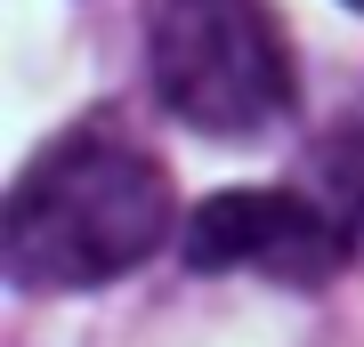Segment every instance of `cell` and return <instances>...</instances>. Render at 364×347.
Returning <instances> with one entry per match:
<instances>
[{
  "instance_id": "6da1fadb",
  "label": "cell",
  "mask_w": 364,
  "mask_h": 347,
  "mask_svg": "<svg viewBox=\"0 0 364 347\" xmlns=\"http://www.w3.org/2000/svg\"><path fill=\"white\" fill-rule=\"evenodd\" d=\"M170 170L130 129L81 121L16 170L0 210V267L16 291H97L170 243Z\"/></svg>"
},
{
  "instance_id": "3957f363",
  "label": "cell",
  "mask_w": 364,
  "mask_h": 347,
  "mask_svg": "<svg viewBox=\"0 0 364 347\" xmlns=\"http://www.w3.org/2000/svg\"><path fill=\"white\" fill-rule=\"evenodd\" d=\"M348 250L356 234L332 202H308L291 186H227V194H203L186 210V234H178V258L186 275H235V267H259L267 283H291V291H316L332 275H348Z\"/></svg>"
},
{
  "instance_id": "7a4b0ae2",
  "label": "cell",
  "mask_w": 364,
  "mask_h": 347,
  "mask_svg": "<svg viewBox=\"0 0 364 347\" xmlns=\"http://www.w3.org/2000/svg\"><path fill=\"white\" fill-rule=\"evenodd\" d=\"M146 73L170 121L203 138H259L291 114V40L267 0H154Z\"/></svg>"
},
{
  "instance_id": "5b68a950",
  "label": "cell",
  "mask_w": 364,
  "mask_h": 347,
  "mask_svg": "<svg viewBox=\"0 0 364 347\" xmlns=\"http://www.w3.org/2000/svg\"><path fill=\"white\" fill-rule=\"evenodd\" d=\"M348 9H364V0H348Z\"/></svg>"
},
{
  "instance_id": "277c9868",
  "label": "cell",
  "mask_w": 364,
  "mask_h": 347,
  "mask_svg": "<svg viewBox=\"0 0 364 347\" xmlns=\"http://www.w3.org/2000/svg\"><path fill=\"white\" fill-rule=\"evenodd\" d=\"M316 170H324V202L348 219V234H364V129L340 121L324 145H316Z\"/></svg>"
}]
</instances>
